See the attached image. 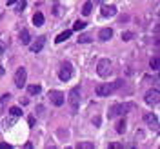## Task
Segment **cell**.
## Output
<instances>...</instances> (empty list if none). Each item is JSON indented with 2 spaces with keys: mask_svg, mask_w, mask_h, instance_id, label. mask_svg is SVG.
<instances>
[{
  "mask_svg": "<svg viewBox=\"0 0 160 149\" xmlns=\"http://www.w3.org/2000/svg\"><path fill=\"white\" fill-rule=\"evenodd\" d=\"M20 42L24 44V46H28V44H31V35L28 29H22V33H20Z\"/></svg>",
  "mask_w": 160,
  "mask_h": 149,
  "instance_id": "13",
  "label": "cell"
},
{
  "mask_svg": "<svg viewBox=\"0 0 160 149\" xmlns=\"http://www.w3.org/2000/svg\"><path fill=\"white\" fill-rule=\"evenodd\" d=\"M122 84H124V80H115L111 84H100V86H97L95 93H97V97H109L118 87H122Z\"/></svg>",
  "mask_w": 160,
  "mask_h": 149,
  "instance_id": "1",
  "label": "cell"
},
{
  "mask_svg": "<svg viewBox=\"0 0 160 149\" xmlns=\"http://www.w3.org/2000/svg\"><path fill=\"white\" fill-rule=\"evenodd\" d=\"M144 120H146V124L151 126V127H158V118H157V115H153V113H148V115H144Z\"/></svg>",
  "mask_w": 160,
  "mask_h": 149,
  "instance_id": "11",
  "label": "cell"
},
{
  "mask_svg": "<svg viewBox=\"0 0 160 149\" xmlns=\"http://www.w3.org/2000/svg\"><path fill=\"white\" fill-rule=\"evenodd\" d=\"M91 9H93V4H91V2H86L84 7H82V13H84V15H89Z\"/></svg>",
  "mask_w": 160,
  "mask_h": 149,
  "instance_id": "21",
  "label": "cell"
},
{
  "mask_svg": "<svg viewBox=\"0 0 160 149\" xmlns=\"http://www.w3.org/2000/svg\"><path fill=\"white\" fill-rule=\"evenodd\" d=\"M49 100H51V104H53V106L60 107V106H64L66 97H64V93H62V91L53 89V91H49Z\"/></svg>",
  "mask_w": 160,
  "mask_h": 149,
  "instance_id": "7",
  "label": "cell"
},
{
  "mask_svg": "<svg viewBox=\"0 0 160 149\" xmlns=\"http://www.w3.org/2000/svg\"><path fill=\"white\" fill-rule=\"evenodd\" d=\"M71 33H73V31H71V29L64 31V33H60L58 37L55 38V42H57V44H62V42H66V40H68V38H69V37H71Z\"/></svg>",
  "mask_w": 160,
  "mask_h": 149,
  "instance_id": "15",
  "label": "cell"
},
{
  "mask_svg": "<svg viewBox=\"0 0 160 149\" xmlns=\"http://www.w3.org/2000/svg\"><path fill=\"white\" fill-rule=\"evenodd\" d=\"M26 7V0H18V6H17V13H22Z\"/></svg>",
  "mask_w": 160,
  "mask_h": 149,
  "instance_id": "25",
  "label": "cell"
},
{
  "mask_svg": "<svg viewBox=\"0 0 160 149\" xmlns=\"http://www.w3.org/2000/svg\"><path fill=\"white\" fill-rule=\"evenodd\" d=\"M111 71H113V64H111L109 58L98 60V64H97V73H98V77H102V78H108V77L111 75Z\"/></svg>",
  "mask_w": 160,
  "mask_h": 149,
  "instance_id": "2",
  "label": "cell"
},
{
  "mask_svg": "<svg viewBox=\"0 0 160 149\" xmlns=\"http://www.w3.org/2000/svg\"><path fill=\"white\" fill-rule=\"evenodd\" d=\"M109 147H111V149H120V146H118V144H111Z\"/></svg>",
  "mask_w": 160,
  "mask_h": 149,
  "instance_id": "28",
  "label": "cell"
},
{
  "mask_svg": "<svg viewBox=\"0 0 160 149\" xmlns=\"http://www.w3.org/2000/svg\"><path fill=\"white\" fill-rule=\"evenodd\" d=\"M84 27H86V22H84V20H77V22L73 24V29L75 31H82Z\"/></svg>",
  "mask_w": 160,
  "mask_h": 149,
  "instance_id": "19",
  "label": "cell"
},
{
  "mask_svg": "<svg viewBox=\"0 0 160 149\" xmlns=\"http://www.w3.org/2000/svg\"><path fill=\"white\" fill-rule=\"evenodd\" d=\"M0 55H4V44L0 42Z\"/></svg>",
  "mask_w": 160,
  "mask_h": 149,
  "instance_id": "29",
  "label": "cell"
},
{
  "mask_svg": "<svg viewBox=\"0 0 160 149\" xmlns=\"http://www.w3.org/2000/svg\"><path fill=\"white\" fill-rule=\"evenodd\" d=\"M9 113L13 115V117H17V118H18V117H22V109H20V107H11Z\"/></svg>",
  "mask_w": 160,
  "mask_h": 149,
  "instance_id": "23",
  "label": "cell"
},
{
  "mask_svg": "<svg viewBox=\"0 0 160 149\" xmlns=\"http://www.w3.org/2000/svg\"><path fill=\"white\" fill-rule=\"evenodd\" d=\"M117 6H104L102 7V17L104 18H111V17H115L117 15Z\"/></svg>",
  "mask_w": 160,
  "mask_h": 149,
  "instance_id": "10",
  "label": "cell"
},
{
  "mask_svg": "<svg viewBox=\"0 0 160 149\" xmlns=\"http://www.w3.org/2000/svg\"><path fill=\"white\" fill-rule=\"evenodd\" d=\"M111 37H113V29H111V27H104V29L98 31V38L102 40V42H108Z\"/></svg>",
  "mask_w": 160,
  "mask_h": 149,
  "instance_id": "12",
  "label": "cell"
},
{
  "mask_svg": "<svg viewBox=\"0 0 160 149\" xmlns=\"http://www.w3.org/2000/svg\"><path fill=\"white\" fill-rule=\"evenodd\" d=\"M44 44H46V37H38V38H37L29 46L31 53H40V51H42V47H44Z\"/></svg>",
  "mask_w": 160,
  "mask_h": 149,
  "instance_id": "9",
  "label": "cell"
},
{
  "mask_svg": "<svg viewBox=\"0 0 160 149\" xmlns=\"http://www.w3.org/2000/svg\"><path fill=\"white\" fill-rule=\"evenodd\" d=\"M135 38V33H133V31H124V33H122V40H124V42H129V40H133Z\"/></svg>",
  "mask_w": 160,
  "mask_h": 149,
  "instance_id": "18",
  "label": "cell"
},
{
  "mask_svg": "<svg viewBox=\"0 0 160 149\" xmlns=\"http://www.w3.org/2000/svg\"><path fill=\"white\" fill-rule=\"evenodd\" d=\"M11 146L9 144H6V142H2V144H0V149H9Z\"/></svg>",
  "mask_w": 160,
  "mask_h": 149,
  "instance_id": "27",
  "label": "cell"
},
{
  "mask_svg": "<svg viewBox=\"0 0 160 149\" xmlns=\"http://www.w3.org/2000/svg\"><path fill=\"white\" fill-rule=\"evenodd\" d=\"M73 77V66H71L69 62H66V64H62V67L58 71V78L62 82H68V80Z\"/></svg>",
  "mask_w": 160,
  "mask_h": 149,
  "instance_id": "6",
  "label": "cell"
},
{
  "mask_svg": "<svg viewBox=\"0 0 160 149\" xmlns=\"http://www.w3.org/2000/svg\"><path fill=\"white\" fill-rule=\"evenodd\" d=\"M91 40H93V38H91L89 35H80V37H78V44H89Z\"/></svg>",
  "mask_w": 160,
  "mask_h": 149,
  "instance_id": "20",
  "label": "cell"
},
{
  "mask_svg": "<svg viewBox=\"0 0 160 149\" xmlns=\"http://www.w3.org/2000/svg\"><path fill=\"white\" fill-rule=\"evenodd\" d=\"M95 146L93 144H89V142H82V144H78V149H93Z\"/></svg>",
  "mask_w": 160,
  "mask_h": 149,
  "instance_id": "24",
  "label": "cell"
},
{
  "mask_svg": "<svg viewBox=\"0 0 160 149\" xmlns=\"http://www.w3.org/2000/svg\"><path fill=\"white\" fill-rule=\"evenodd\" d=\"M26 80H28V71H26V67H18L17 73H15V86L18 89H22L26 86Z\"/></svg>",
  "mask_w": 160,
  "mask_h": 149,
  "instance_id": "5",
  "label": "cell"
},
{
  "mask_svg": "<svg viewBox=\"0 0 160 149\" xmlns=\"http://www.w3.org/2000/svg\"><path fill=\"white\" fill-rule=\"evenodd\" d=\"M144 100H146V104H149V106H157L160 102V91L157 89V87H155V89H149L146 93Z\"/></svg>",
  "mask_w": 160,
  "mask_h": 149,
  "instance_id": "8",
  "label": "cell"
},
{
  "mask_svg": "<svg viewBox=\"0 0 160 149\" xmlns=\"http://www.w3.org/2000/svg\"><path fill=\"white\" fill-rule=\"evenodd\" d=\"M15 2H18V0H8V6H13Z\"/></svg>",
  "mask_w": 160,
  "mask_h": 149,
  "instance_id": "30",
  "label": "cell"
},
{
  "mask_svg": "<svg viewBox=\"0 0 160 149\" xmlns=\"http://www.w3.org/2000/svg\"><path fill=\"white\" fill-rule=\"evenodd\" d=\"M28 124L29 127H35V117H28Z\"/></svg>",
  "mask_w": 160,
  "mask_h": 149,
  "instance_id": "26",
  "label": "cell"
},
{
  "mask_svg": "<svg viewBox=\"0 0 160 149\" xmlns=\"http://www.w3.org/2000/svg\"><path fill=\"white\" fill-rule=\"evenodd\" d=\"M115 129H117V133H120V135H122V133H126V129H128V122H126V118L118 120V122H117V127H115Z\"/></svg>",
  "mask_w": 160,
  "mask_h": 149,
  "instance_id": "16",
  "label": "cell"
},
{
  "mask_svg": "<svg viewBox=\"0 0 160 149\" xmlns=\"http://www.w3.org/2000/svg\"><path fill=\"white\" fill-rule=\"evenodd\" d=\"M149 66H151V69H153V71L158 69V57H153L151 62H149Z\"/></svg>",
  "mask_w": 160,
  "mask_h": 149,
  "instance_id": "22",
  "label": "cell"
},
{
  "mask_svg": "<svg viewBox=\"0 0 160 149\" xmlns=\"http://www.w3.org/2000/svg\"><path fill=\"white\" fill-rule=\"evenodd\" d=\"M33 24H35L37 27H40V26H44V15H42L40 11H37V13L33 15Z\"/></svg>",
  "mask_w": 160,
  "mask_h": 149,
  "instance_id": "14",
  "label": "cell"
},
{
  "mask_svg": "<svg viewBox=\"0 0 160 149\" xmlns=\"http://www.w3.org/2000/svg\"><path fill=\"white\" fill-rule=\"evenodd\" d=\"M40 91H42V87H40L38 84H35V86H29V87H28V93H29V95H38Z\"/></svg>",
  "mask_w": 160,
  "mask_h": 149,
  "instance_id": "17",
  "label": "cell"
},
{
  "mask_svg": "<svg viewBox=\"0 0 160 149\" xmlns=\"http://www.w3.org/2000/svg\"><path fill=\"white\" fill-rule=\"evenodd\" d=\"M68 100H69V106L73 111H77L80 107V87H73V89L69 91V97H68Z\"/></svg>",
  "mask_w": 160,
  "mask_h": 149,
  "instance_id": "4",
  "label": "cell"
},
{
  "mask_svg": "<svg viewBox=\"0 0 160 149\" xmlns=\"http://www.w3.org/2000/svg\"><path fill=\"white\" fill-rule=\"evenodd\" d=\"M133 107H135L133 104H115L109 111V118H115L117 115H126L128 109H133Z\"/></svg>",
  "mask_w": 160,
  "mask_h": 149,
  "instance_id": "3",
  "label": "cell"
}]
</instances>
